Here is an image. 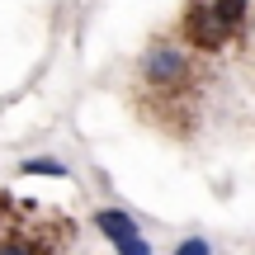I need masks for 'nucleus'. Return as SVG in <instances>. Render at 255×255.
I'll return each instance as SVG.
<instances>
[{"mask_svg":"<svg viewBox=\"0 0 255 255\" xmlns=\"http://www.w3.org/2000/svg\"><path fill=\"white\" fill-rule=\"evenodd\" d=\"M184 33H189V43L208 47V52H218L222 43H232V28L218 19V9H213V5H194L189 14H184Z\"/></svg>","mask_w":255,"mask_h":255,"instance_id":"nucleus-2","label":"nucleus"},{"mask_svg":"<svg viewBox=\"0 0 255 255\" xmlns=\"http://www.w3.org/2000/svg\"><path fill=\"white\" fill-rule=\"evenodd\" d=\"M19 170H24V175H66V165H62V161H43V156H33V161H24Z\"/></svg>","mask_w":255,"mask_h":255,"instance_id":"nucleus-5","label":"nucleus"},{"mask_svg":"<svg viewBox=\"0 0 255 255\" xmlns=\"http://www.w3.org/2000/svg\"><path fill=\"white\" fill-rule=\"evenodd\" d=\"M213 9H218V19L237 33L241 24H246V9H251V0H213Z\"/></svg>","mask_w":255,"mask_h":255,"instance_id":"nucleus-4","label":"nucleus"},{"mask_svg":"<svg viewBox=\"0 0 255 255\" xmlns=\"http://www.w3.org/2000/svg\"><path fill=\"white\" fill-rule=\"evenodd\" d=\"M142 76L151 85H180V81H189V57L175 43H156L151 52L142 57Z\"/></svg>","mask_w":255,"mask_h":255,"instance_id":"nucleus-1","label":"nucleus"},{"mask_svg":"<svg viewBox=\"0 0 255 255\" xmlns=\"http://www.w3.org/2000/svg\"><path fill=\"white\" fill-rule=\"evenodd\" d=\"M95 227H100L119 251H128V255H146V251H151L142 237H137V222L128 218V213H119V208H100V213H95Z\"/></svg>","mask_w":255,"mask_h":255,"instance_id":"nucleus-3","label":"nucleus"},{"mask_svg":"<svg viewBox=\"0 0 255 255\" xmlns=\"http://www.w3.org/2000/svg\"><path fill=\"white\" fill-rule=\"evenodd\" d=\"M180 255H208V241H203V237H189V241H180Z\"/></svg>","mask_w":255,"mask_h":255,"instance_id":"nucleus-6","label":"nucleus"}]
</instances>
